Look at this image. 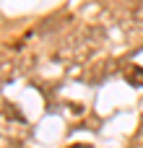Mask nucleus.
Masks as SVG:
<instances>
[{
  "label": "nucleus",
  "mask_w": 143,
  "mask_h": 148,
  "mask_svg": "<svg viewBox=\"0 0 143 148\" xmlns=\"http://www.w3.org/2000/svg\"><path fill=\"white\" fill-rule=\"evenodd\" d=\"M125 78H128L130 86H138V88H141V86H143V68H141V65H133V68L125 73Z\"/></svg>",
  "instance_id": "nucleus-1"
},
{
  "label": "nucleus",
  "mask_w": 143,
  "mask_h": 148,
  "mask_svg": "<svg viewBox=\"0 0 143 148\" xmlns=\"http://www.w3.org/2000/svg\"><path fill=\"white\" fill-rule=\"evenodd\" d=\"M73 148H94V146H86V143H78V146H73Z\"/></svg>",
  "instance_id": "nucleus-2"
}]
</instances>
